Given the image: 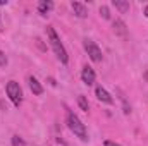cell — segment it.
<instances>
[{
  "label": "cell",
  "instance_id": "6da1fadb",
  "mask_svg": "<svg viewBox=\"0 0 148 146\" xmlns=\"http://www.w3.org/2000/svg\"><path fill=\"white\" fill-rule=\"evenodd\" d=\"M47 35H48V41H50V46L53 48V52H55L57 59H59V60H60L62 64H67V62H69L67 52H66V48H64V45H62L60 38H59V35L55 33V29H53L52 26H48V28H47Z\"/></svg>",
  "mask_w": 148,
  "mask_h": 146
},
{
  "label": "cell",
  "instance_id": "7a4b0ae2",
  "mask_svg": "<svg viewBox=\"0 0 148 146\" xmlns=\"http://www.w3.org/2000/svg\"><path fill=\"white\" fill-rule=\"evenodd\" d=\"M66 122H67V127L71 129V132H73L74 136H77L81 141H88V132H86V127H84V124L79 120V117L73 113L71 110L67 112V119H66Z\"/></svg>",
  "mask_w": 148,
  "mask_h": 146
},
{
  "label": "cell",
  "instance_id": "3957f363",
  "mask_svg": "<svg viewBox=\"0 0 148 146\" xmlns=\"http://www.w3.org/2000/svg\"><path fill=\"white\" fill-rule=\"evenodd\" d=\"M5 91H7V96L10 98V102H12L16 107H19V105L23 103V89H21L19 83L9 81L7 86H5Z\"/></svg>",
  "mask_w": 148,
  "mask_h": 146
},
{
  "label": "cell",
  "instance_id": "277c9868",
  "mask_svg": "<svg viewBox=\"0 0 148 146\" xmlns=\"http://www.w3.org/2000/svg\"><path fill=\"white\" fill-rule=\"evenodd\" d=\"M83 46H84V50H86L88 57H90L93 62H102V59H103V55H102V50H100V46H98V45H97L93 40H84Z\"/></svg>",
  "mask_w": 148,
  "mask_h": 146
},
{
  "label": "cell",
  "instance_id": "5b68a950",
  "mask_svg": "<svg viewBox=\"0 0 148 146\" xmlns=\"http://www.w3.org/2000/svg\"><path fill=\"white\" fill-rule=\"evenodd\" d=\"M95 93H97V98L102 102V103H107V105H110L114 103V98L110 96V93L105 89V88H102V86H97V89H95Z\"/></svg>",
  "mask_w": 148,
  "mask_h": 146
},
{
  "label": "cell",
  "instance_id": "8992f818",
  "mask_svg": "<svg viewBox=\"0 0 148 146\" xmlns=\"http://www.w3.org/2000/svg\"><path fill=\"white\" fill-rule=\"evenodd\" d=\"M95 77H97V76H95V71H93L91 67H88V65H86V67L83 69V72H81V79H83V83H84V84L91 86V84L95 83Z\"/></svg>",
  "mask_w": 148,
  "mask_h": 146
},
{
  "label": "cell",
  "instance_id": "52a82bcc",
  "mask_svg": "<svg viewBox=\"0 0 148 146\" xmlns=\"http://www.w3.org/2000/svg\"><path fill=\"white\" fill-rule=\"evenodd\" d=\"M71 7H73L74 14H76L77 17H86V16H88V9H86L81 2H73Z\"/></svg>",
  "mask_w": 148,
  "mask_h": 146
},
{
  "label": "cell",
  "instance_id": "ba28073f",
  "mask_svg": "<svg viewBox=\"0 0 148 146\" xmlns=\"http://www.w3.org/2000/svg\"><path fill=\"white\" fill-rule=\"evenodd\" d=\"M28 83H29V89L33 91V95H41V93H43V86H41V84L38 83V79H36V77L29 76Z\"/></svg>",
  "mask_w": 148,
  "mask_h": 146
},
{
  "label": "cell",
  "instance_id": "9c48e42d",
  "mask_svg": "<svg viewBox=\"0 0 148 146\" xmlns=\"http://www.w3.org/2000/svg\"><path fill=\"white\" fill-rule=\"evenodd\" d=\"M52 9H53V3H52L50 0H41V2L38 3V12L43 14V16H45L47 12H50Z\"/></svg>",
  "mask_w": 148,
  "mask_h": 146
},
{
  "label": "cell",
  "instance_id": "30bf717a",
  "mask_svg": "<svg viewBox=\"0 0 148 146\" xmlns=\"http://www.w3.org/2000/svg\"><path fill=\"white\" fill-rule=\"evenodd\" d=\"M114 31H115L117 35H121V36H126V35H127L126 24H124L122 21H115V23H114Z\"/></svg>",
  "mask_w": 148,
  "mask_h": 146
},
{
  "label": "cell",
  "instance_id": "8fae6325",
  "mask_svg": "<svg viewBox=\"0 0 148 146\" xmlns=\"http://www.w3.org/2000/svg\"><path fill=\"white\" fill-rule=\"evenodd\" d=\"M114 5L115 9H119L121 14H126L129 10V2H121V0H114Z\"/></svg>",
  "mask_w": 148,
  "mask_h": 146
},
{
  "label": "cell",
  "instance_id": "7c38bea8",
  "mask_svg": "<svg viewBox=\"0 0 148 146\" xmlns=\"http://www.w3.org/2000/svg\"><path fill=\"white\" fill-rule=\"evenodd\" d=\"M77 105L81 107V110H84V112H88V108H90V105H88V100H86L83 95H79V96H77Z\"/></svg>",
  "mask_w": 148,
  "mask_h": 146
},
{
  "label": "cell",
  "instance_id": "4fadbf2b",
  "mask_svg": "<svg viewBox=\"0 0 148 146\" xmlns=\"http://www.w3.org/2000/svg\"><path fill=\"white\" fill-rule=\"evenodd\" d=\"M12 146H26V145H24L23 138H19V136H12Z\"/></svg>",
  "mask_w": 148,
  "mask_h": 146
},
{
  "label": "cell",
  "instance_id": "5bb4252c",
  "mask_svg": "<svg viewBox=\"0 0 148 146\" xmlns=\"http://www.w3.org/2000/svg\"><path fill=\"white\" fill-rule=\"evenodd\" d=\"M100 14H102V16H103L105 19H110V14H109V9H107L105 5H103V7H100Z\"/></svg>",
  "mask_w": 148,
  "mask_h": 146
},
{
  "label": "cell",
  "instance_id": "9a60e30c",
  "mask_svg": "<svg viewBox=\"0 0 148 146\" xmlns=\"http://www.w3.org/2000/svg\"><path fill=\"white\" fill-rule=\"evenodd\" d=\"M7 62H9V60H7L5 53H3V52H0V67H5V65H7Z\"/></svg>",
  "mask_w": 148,
  "mask_h": 146
},
{
  "label": "cell",
  "instance_id": "2e32d148",
  "mask_svg": "<svg viewBox=\"0 0 148 146\" xmlns=\"http://www.w3.org/2000/svg\"><path fill=\"white\" fill-rule=\"evenodd\" d=\"M103 146H121V145H119V143H115V141H105Z\"/></svg>",
  "mask_w": 148,
  "mask_h": 146
},
{
  "label": "cell",
  "instance_id": "e0dca14e",
  "mask_svg": "<svg viewBox=\"0 0 148 146\" xmlns=\"http://www.w3.org/2000/svg\"><path fill=\"white\" fill-rule=\"evenodd\" d=\"M7 3V0H0V5H5Z\"/></svg>",
  "mask_w": 148,
  "mask_h": 146
},
{
  "label": "cell",
  "instance_id": "ac0fdd59",
  "mask_svg": "<svg viewBox=\"0 0 148 146\" xmlns=\"http://www.w3.org/2000/svg\"><path fill=\"white\" fill-rule=\"evenodd\" d=\"M145 16L148 17V7H145Z\"/></svg>",
  "mask_w": 148,
  "mask_h": 146
},
{
  "label": "cell",
  "instance_id": "d6986e66",
  "mask_svg": "<svg viewBox=\"0 0 148 146\" xmlns=\"http://www.w3.org/2000/svg\"><path fill=\"white\" fill-rule=\"evenodd\" d=\"M0 31H2V21H0Z\"/></svg>",
  "mask_w": 148,
  "mask_h": 146
}]
</instances>
